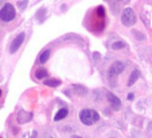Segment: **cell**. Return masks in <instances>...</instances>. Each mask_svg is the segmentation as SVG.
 I'll return each instance as SVG.
<instances>
[{"label": "cell", "mask_w": 152, "mask_h": 138, "mask_svg": "<svg viewBox=\"0 0 152 138\" xmlns=\"http://www.w3.org/2000/svg\"><path fill=\"white\" fill-rule=\"evenodd\" d=\"M140 77V72L137 70V69H135V70L132 71L130 78H129V81H128V86H132L135 84V82L139 79Z\"/></svg>", "instance_id": "8"}, {"label": "cell", "mask_w": 152, "mask_h": 138, "mask_svg": "<svg viewBox=\"0 0 152 138\" xmlns=\"http://www.w3.org/2000/svg\"><path fill=\"white\" fill-rule=\"evenodd\" d=\"M1 95H2V91L0 90V97H1Z\"/></svg>", "instance_id": "16"}, {"label": "cell", "mask_w": 152, "mask_h": 138, "mask_svg": "<svg viewBox=\"0 0 152 138\" xmlns=\"http://www.w3.org/2000/svg\"><path fill=\"white\" fill-rule=\"evenodd\" d=\"M125 47V45L122 42V41H116L115 42L113 45H112V48L113 49H121V48H124Z\"/></svg>", "instance_id": "13"}, {"label": "cell", "mask_w": 152, "mask_h": 138, "mask_svg": "<svg viewBox=\"0 0 152 138\" xmlns=\"http://www.w3.org/2000/svg\"><path fill=\"white\" fill-rule=\"evenodd\" d=\"M49 56H50V50L48 49V50H45L44 52H42V54L40 55L39 57V62L41 64H44L48 61V59L49 58Z\"/></svg>", "instance_id": "12"}, {"label": "cell", "mask_w": 152, "mask_h": 138, "mask_svg": "<svg viewBox=\"0 0 152 138\" xmlns=\"http://www.w3.org/2000/svg\"><path fill=\"white\" fill-rule=\"evenodd\" d=\"M24 39H25L24 32L19 33L16 36V38L12 41V43L10 45V53H12V54L15 53L18 50V48L21 47V45L23 44V42L24 41Z\"/></svg>", "instance_id": "4"}, {"label": "cell", "mask_w": 152, "mask_h": 138, "mask_svg": "<svg viewBox=\"0 0 152 138\" xmlns=\"http://www.w3.org/2000/svg\"><path fill=\"white\" fill-rule=\"evenodd\" d=\"M44 84L49 87H57L61 84V81L57 79H48L44 81Z\"/></svg>", "instance_id": "10"}, {"label": "cell", "mask_w": 152, "mask_h": 138, "mask_svg": "<svg viewBox=\"0 0 152 138\" xmlns=\"http://www.w3.org/2000/svg\"><path fill=\"white\" fill-rule=\"evenodd\" d=\"M28 2H29V0H24V1H22L18 4V7L21 10H23L27 7L28 6Z\"/></svg>", "instance_id": "14"}, {"label": "cell", "mask_w": 152, "mask_h": 138, "mask_svg": "<svg viewBox=\"0 0 152 138\" xmlns=\"http://www.w3.org/2000/svg\"><path fill=\"white\" fill-rule=\"evenodd\" d=\"M35 76H36V77H37L38 79L40 80V79H43L44 77H46V76H48V72H47L46 69L40 68V69H38V70L36 71Z\"/></svg>", "instance_id": "11"}, {"label": "cell", "mask_w": 152, "mask_h": 138, "mask_svg": "<svg viewBox=\"0 0 152 138\" xmlns=\"http://www.w3.org/2000/svg\"><path fill=\"white\" fill-rule=\"evenodd\" d=\"M107 100H108V102L110 103L111 108L114 110L117 111L121 109V107H122L121 101L115 95H114L113 93H108L107 94Z\"/></svg>", "instance_id": "6"}, {"label": "cell", "mask_w": 152, "mask_h": 138, "mask_svg": "<svg viewBox=\"0 0 152 138\" xmlns=\"http://www.w3.org/2000/svg\"><path fill=\"white\" fill-rule=\"evenodd\" d=\"M80 119L86 126H92L99 120V115L93 109H83L80 112Z\"/></svg>", "instance_id": "1"}, {"label": "cell", "mask_w": 152, "mask_h": 138, "mask_svg": "<svg viewBox=\"0 0 152 138\" xmlns=\"http://www.w3.org/2000/svg\"><path fill=\"white\" fill-rule=\"evenodd\" d=\"M16 12L13 5L7 3L0 10V19L3 22H11L15 18Z\"/></svg>", "instance_id": "2"}, {"label": "cell", "mask_w": 152, "mask_h": 138, "mask_svg": "<svg viewBox=\"0 0 152 138\" xmlns=\"http://www.w3.org/2000/svg\"><path fill=\"white\" fill-rule=\"evenodd\" d=\"M67 115H68V109H65V108L61 109L56 113V117H55L54 120H55V121H59V120H61V119L64 118Z\"/></svg>", "instance_id": "9"}, {"label": "cell", "mask_w": 152, "mask_h": 138, "mask_svg": "<svg viewBox=\"0 0 152 138\" xmlns=\"http://www.w3.org/2000/svg\"><path fill=\"white\" fill-rule=\"evenodd\" d=\"M127 99H128L129 101H132V100H133V99H134V94H133V93H129V95H128Z\"/></svg>", "instance_id": "15"}, {"label": "cell", "mask_w": 152, "mask_h": 138, "mask_svg": "<svg viewBox=\"0 0 152 138\" xmlns=\"http://www.w3.org/2000/svg\"><path fill=\"white\" fill-rule=\"evenodd\" d=\"M121 21H122V23L124 25L132 26V25L135 24V23L137 21V17H136L135 13L133 12V10L132 8H130V7H127L122 13Z\"/></svg>", "instance_id": "3"}, {"label": "cell", "mask_w": 152, "mask_h": 138, "mask_svg": "<svg viewBox=\"0 0 152 138\" xmlns=\"http://www.w3.org/2000/svg\"><path fill=\"white\" fill-rule=\"evenodd\" d=\"M124 70V64L120 61H116L111 65V67L109 69V76L110 77L117 76Z\"/></svg>", "instance_id": "5"}, {"label": "cell", "mask_w": 152, "mask_h": 138, "mask_svg": "<svg viewBox=\"0 0 152 138\" xmlns=\"http://www.w3.org/2000/svg\"><path fill=\"white\" fill-rule=\"evenodd\" d=\"M31 118H32V114L30 112H26L24 110H21L17 116V121L20 124H25V123L31 121Z\"/></svg>", "instance_id": "7"}]
</instances>
